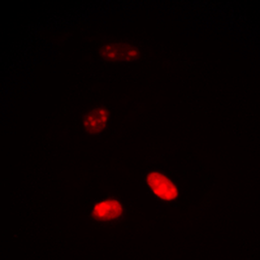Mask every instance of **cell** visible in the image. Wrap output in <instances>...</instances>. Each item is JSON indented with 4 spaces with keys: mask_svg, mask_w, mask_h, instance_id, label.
<instances>
[{
    "mask_svg": "<svg viewBox=\"0 0 260 260\" xmlns=\"http://www.w3.org/2000/svg\"><path fill=\"white\" fill-rule=\"evenodd\" d=\"M147 185L155 197L165 202H174L179 196V190L174 181L166 174L152 170L146 177Z\"/></svg>",
    "mask_w": 260,
    "mask_h": 260,
    "instance_id": "6da1fadb",
    "label": "cell"
},
{
    "mask_svg": "<svg viewBox=\"0 0 260 260\" xmlns=\"http://www.w3.org/2000/svg\"><path fill=\"white\" fill-rule=\"evenodd\" d=\"M100 55L104 60L110 62H133L140 57L138 48L129 43H107L101 47Z\"/></svg>",
    "mask_w": 260,
    "mask_h": 260,
    "instance_id": "7a4b0ae2",
    "label": "cell"
},
{
    "mask_svg": "<svg viewBox=\"0 0 260 260\" xmlns=\"http://www.w3.org/2000/svg\"><path fill=\"white\" fill-rule=\"evenodd\" d=\"M110 112L104 107H96L87 112L83 120L85 131L90 135H99L107 128Z\"/></svg>",
    "mask_w": 260,
    "mask_h": 260,
    "instance_id": "277c9868",
    "label": "cell"
},
{
    "mask_svg": "<svg viewBox=\"0 0 260 260\" xmlns=\"http://www.w3.org/2000/svg\"><path fill=\"white\" fill-rule=\"evenodd\" d=\"M124 213V207L119 200L107 199L93 205L91 216L100 222H111L120 219Z\"/></svg>",
    "mask_w": 260,
    "mask_h": 260,
    "instance_id": "3957f363",
    "label": "cell"
}]
</instances>
